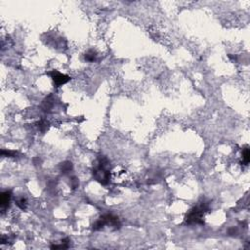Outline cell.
I'll use <instances>...</instances> for the list:
<instances>
[{
  "label": "cell",
  "instance_id": "6da1fadb",
  "mask_svg": "<svg viewBox=\"0 0 250 250\" xmlns=\"http://www.w3.org/2000/svg\"><path fill=\"white\" fill-rule=\"evenodd\" d=\"M110 160L106 156H99L96 161L93 163L92 175L93 178L97 182L102 184L104 186L108 185L110 183Z\"/></svg>",
  "mask_w": 250,
  "mask_h": 250
},
{
  "label": "cell",
  "instance_id": "7a4b0ae2",
  "mask_svg": "<svg viewBox=\"0 0 250 250\" xmlns=\"http://www.w3.org/2000/svg\"><path fill=\"white\" fill-rule=\"evenodd\" d=\"M209 210V203L202 201L192 207L186 216V223L188 225H198L203 224V216Z\"/></svg>",
  "mask_w": 250,
  "mask_h": 250
},
{
  "label": "cell",
  "instance_id": "3957f363",
  "mask_svg": "<svg viewBox=\"0 0 250 250\" xmlns=\"http://www.w3.org/2000/svg\"><path fill=\"white\" fill-rule=\"evenodd\" d=\"M105 226H110L114 227V229H118L120 227V222L118 217L112 215V214H105L100 217L98 220L94 223L93 229L95 231L101 230Z\"/></svg>",
  "mask_w": 250,
  "mask_h": 250
},
{
  "label": "cell",
  "instance_id": "277c9868",
  "mask_svg": "<svg viewBox=\"0 0 250 250\" xmlns=\"http://www.w3.org/2000/svg\"><path fill=\"white\" fill-rule=\"evenodd\" d=\"M48 74L50 75V77L52 78L53 82H54V85L56 87H60V86H62L65 85L66 83H67L68 81L71 80V77L67 75V74H64L58 71H49Z\"/></svg>",
  "mask_w": 250,
  "mask_h": 250
},
{
  "label": "cell",
  "instance_id": "5b68a950",
  "mask_svg": "<svg viewBox=\"0 0 250 250\" xmlns=\"http://www.w3.org/2000/svg\"><path fill=\"white\" fill-rule=\"evenodd\" d=\"M12 197V192L10 191H4L1 193V198H0V206H1V211L4 213L6 209L9 208L10 201Z\"/></svg>",
  "mask_w": 250,
  "mask_h": 250
},
{
  "label": "cell",
  "instance_id": "8992f818",
  "mask_svg": "<svg viewBox=\"0 0 250 250\" xmlns=\"http://www.w3.org/2000/svg\"><path fill=\"white\" fill-rule=\"evenodd\" d=\"M60 169H61V172L62 173H68L72 170V163L71 161H65L62 162V163L60 165Z\"/></svg>",
  "mask_w": 250,
  "mask_h": 250
},
{
  "label": "cell",
  "instance_id": "52a82bcc",
  "mask_svg": "<svg viewBox=\"0 0 250 250\" xmlns=\"http://www.w3.org/2000/svg\"><path fill=\"white\" fill-rule=\"evenodd\" d=\"M97 52L95 51V50H89V51H87L84 55V59L85 61L87 62H94V61H96L97 59Z\"/></svg>",
  "mask_w": 250,
  "mask_h": 250
},
{
  "label": "cell",
  "instance_id": "ba28073f",
  "mask_svg": "<svg viewBox=\"0 0 250 250\" xmlns=\"http://www.w3.org/2000/svg\"><path fill=\"white\" fill-rule=\"evenodd\" d=\"M250 161V153H249V149L246 147L242 149V162L244 165H248Z\"/></svg>",
  "mask_w": 250,
  "mask_h": 250
},
{
  "label": "cell",
  "instance_id": "9c48e42d",
  "mask_svg": "<svg viewBox=\"0 0 250 250\" xmlns=\"http://www.w3.org/2000/svg\"><path fill=\"white\" fill-rule=\"evenodd\" d=\"M68 247H70V239H62L60 245H51L52 249H67Z\"/></svg>",
  "mask_w": 250,
  "mask_h": 250
},
{
  "label": "cell",
  "instance_id": "30bf717a",
  "mask_svg": "<svg viewBox=\"0 0 250 250\" xmlns=\"http://www.w3.org/2000/svg\"><path fill=\"white\" fill-rule=\"evenodd\" d=\"M16 204H17V206L20 209L24 210V209L27 208V205H28L27 198L26 197H20V198H18L17 201H16Z\"/></svg>",
  "mask_w": 250,
  "mask_h": 250
},
{
  "label": "cell",
  "instance_id": "8fae6325",
  "mask_svg": "<svg viewBox=\"0 0 250 250\" xmlns=\"http://www.w3.org/2000/svg\"><path fill=\"white\" fill-rule=\"evenodd\" d=\"M51 97H48L44 102H43V105H42V109L44 111H49L50 110L52 109L53 107V101L50 100Z\"/></svg>",
  "mask_w": 250,
  "mask_h": 250
},
{
  "label": "cell",
  "instance_id": "7c38bea8",
  "mask_svg": "<svg viewBox=\"0 0 250 250\" xmlns=\"http://www.w3.org/2000/svg\"><path fill=\"white\" fill-rule=\"evenodd\" d=\"M37 127H38V129L41 131L42 133H44L45 131L48 130V127H49V124L46 120H40L37 122Z\"/></svg>",
  "mask_w": 250,
  "mask_h": 250
},
{
  "label": "cell",
  "instance_id": "4fadbf2b",
  "mask_svg": "<svg viewBox=\"0 0 250 250\" xmlns=\"http://www.w3.org/2000/svg\"><path fill=\"white\" fill-rule=\"evenodd\" d=\"M1 154L2 156H7V157H15L17 153L16 152H13V151H5V149H2Z\"/></svg>",
  "mask_w": 250,
  "mask_h": 250
},
{
  "label": "cell",
  "instance_id": "5bb4252c",
  "mask_svg": "<svg viewBox=\"0 0 250 250\" xmlns=\"http://www.w3.org/2000/svg\"><path fill=\"white\" fill-rule=\"evenodd\" d=\"M71 187L73 188V189H75V188L78 187L79 183H78V180H77L76 177H72L71 179Z\"/></svg>",
  "mask_w": 250,
  "mask_h": 250
},
{
  "label": "cell",
  "instance_id": "9a60e30c",
  "mask_svg": "<svg viewBox=\"0 0 250 250\" xmlns=\"http://www.w3.org/2000/svg\"><path fill=\"white\" fill-rule=\"evenodd\" d=\"M229 234H230L231 235H234L235 234H236V229H235V228L230 229V230H229Z\"/></svg>",
  "mask_w": 250,
  "mask_h": 250
}]
</instances>
